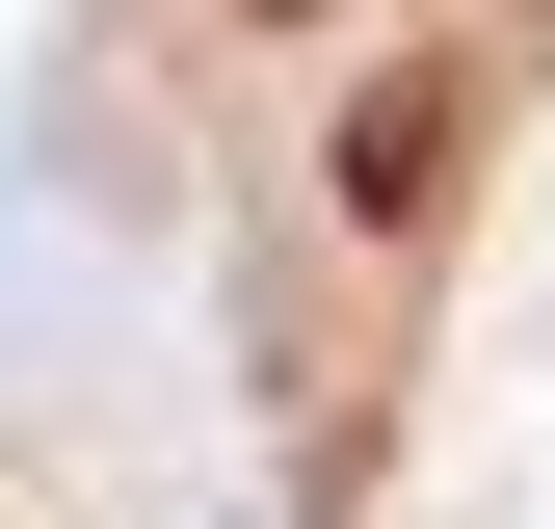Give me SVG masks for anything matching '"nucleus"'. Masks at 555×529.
I'll list each match as a JSON object with an SVG mask.
<instances>
[{"label":"nucleus","instance_id":"1","mask_svg":"<svg viewBox=\"0 0 555 529\" xmlns=\"http://www.w3.org/2000/svg\"><path fill=\"white\" fill-rule=\"evenodd\" d=\"M476 132H503V80H476V53H397L371 106H344V238H450V185H476Z\"/></svg>","mask_w":555,"mask_h":529},{"label":"nucleus","instance_id":"2","mask_svg":"<svg viewBox=\"0 0 555 529\" xmlns=\"http://www.w3.org/2000/svg\"><path fill=\"white\" fill-rule=\"evenodd\" d=\"M212 27H264V53H292V27H344V0H212Z\"/></svg>","mask_w":555,"mask_h":529}]
</instances>
